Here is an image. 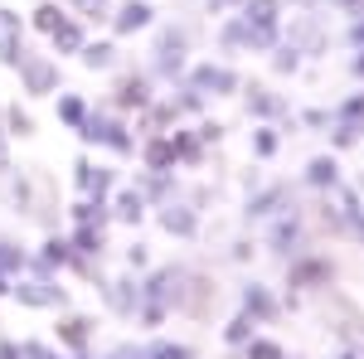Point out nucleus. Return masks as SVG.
I'll return each mask as SVG.
<instances>
[{"label":"nucleus","mask_w":364,"mask_h":359,"mask_svg":"<svg viewBox=\"0 0 364 359\" xmlns=\"http://www.w3.org/2000/svg\"><path fill=\"white\" fill-rule=\"evenodd\" d=\"M10 296L29 311H54V306H68V291L54 282V272H44V267H29V277L20 282H10Z\"/></svg>","instance_id":"obj_4"},{"label":"nucleus","mask_w":364,"mask_h":359,"mask_svg":"<svg viewBox=\"0 0 364 359\" xmlns=\"http://www.w3.org/2000/svg\"><path fill=\"white\" fill-rule=\"evenodd\" d=\"M5 132H10V136H34V117H29L20 102H10V107H5Z\"/></svg>","instance_id":"obj_39"},{"label":"nucleus","mask_w":364,"mask_h":359,"mask_svg":"<svg viewBox=\"0 0 364 359\" xmlns=\"http://www.w3.org/2000/svg\"><path fill=\"white\" fill-rule=\"evenodd\" d=\"M252 326H257V321L238 311V316H233V321H228V326H224V340H228V345H233V350H243V345H248V340H252Z\"/></svg>","instance_id":"obj_37"},{"label":"nucleus","mask_w":364,"mask_h":359,"mask_svg":"<svg viewBox=\"0 0 364 359\" xmlns=\"http://www.w3.org/2000/svg\"><path fill=\"white\" fill-rule=\"evenodd\" d=\"M68 243H73L78 257H102V252H107V233H102L97 223H78V228L68 233Z\"/></svg>","instance_id":"obj_22"},{"label":"nucleus","mask_w":364,"mask_h":359,"mask_svg":"<svg viewBox=\"0 0 364 359\" xmlns=\"http://www.w3.org/2000/svg\"><path fill=\"white\" fill-rule=\"evenodd\" d=\"M15 73H20V83H25L29 97H49V92H58V63L44 54H25L20 63H15Z\"/></svg>","instance_id":"obj_7"},{"label":"nucleus","mask_w":364,"mask_h":359,"mask_svg":"<svg viewBox=\"0 0 364 359\" xmlns=\"http://www.w3.org/2000/svg\"><path fill=\"white\" fill-rule=\"evenodd\" d=\"M5 170H10V132L0 127V175H5Z\"/></svg>","instance_id":"obj_51"},{"label":"nucleus","mask_w":364,"mask_h":359,"mask_svg":"<svg viewBox=\"0 0 364 359\" xmlns=\"http://www.w3.org/2000/svg\"><path fill=\"white\" fill-rule=\"evenodd\" d=\"M78 136H83L87 146H107L112 156H132V151H136L132 127H127L122 117H112V112H87V122L78 127Z\"/></svg>","instance_id":"obj_3"},{"label":"nucleus","mask_w":364,"mask_h":359,"mask_svg":"<svg viewBox=\"0 0 364 359\" xmlns=\"http://www.w3.org/2000/svg\"><path fill=\"white\" fill-rule=\"evenodd\" d=\"M306 185H311V190H321V194L340 185V161H336V151H331V156H316V161L306 166Z\"/></svg>","instance_id":"obj_23"},{"label":"nucleus","mask_w":364,"mask_h":359,"mask_svg":"<svg viewBox=\"0 0 364 359\" xmlns=\"http://www.w3.org/2000/svg\"><path fill=\"white\" fill-rule=\"evenodd\" d=\"M360 355H364V326H360Z\"/></svg>","instance_id":"obj_58"},{"label":"nucleus","mask_w":364,"mask_h":359,"mask_svg":"<svg viewBox=\"0 0 364 359\" xmlns=\"http://www.w3.org/2000/svg\"><path fill=\"white\" fill-rule=\"evenodd\" d=\"M107 359H146V350H136V345H117Z\"/></svg>","instance_id":"obj_52"},{"label":"nucleus","mask_w":364,"mask_h":359,"mask_svg":"<svg viewBox=\"0 0 364 359\" xmlns=\"http://www.w3.org/2000/svg\"><path fill=\"white\" fill-rule=\"evenodd\" d=\"M54 359H58V355H54Z\"/></svg>","instance_id":"obj_60"},{"label":"nucleus","mask_w":364,"mask_h":359,"mask_svg":"<svg viewBox=\"0 0 364 359\" xmlns=\"http://www.w3.org/2000/svg\"><path fill=\"white\" fill-rule=\"evenodd\" d=\"M0 359H25V355H20V345H15V340H0Z\"/></svg>","instance_id":"obj_54"},{"label":"nucleus","mask_w":364,"mask_h":359,"mask_svg":"<svg viewBox=\"0 0 364 359\" xmlns=\"http://www.w3.org/2000/svg\"><path fill=\"white\" fill-rule=\"evenodd\" d=\"M301 238H306V223H301L296 204H291V209H282L277 219H272V228H267V248L277 252V257H291V252H301Z\"/></svg>","instance_id":"obj_8"},{"label":"nucleus","mask_w":364,"mask_h":359,"mask_svg":"<svg viewBox=\"0 0 364 359\" xmlns=\"http://www.w3.org/2000/svg\"><path fill=\"white\" fill-rule=\"evenodd\" d=\"M282 34H287V44H296V49H301V54H311V58L326 54V34H321V20H316V15H296L291 25L282 29Z\"/></svg>","instance_id":"obj_15"},{"label":"nucleus","mask_w":364,"mask_h":359,"mask_svg":"<svg viewBox=\"0 0 364 359\" xmlns=\"http://www.w3.org/2000/svg\"><path fill=\"white\" fill-rule=\"evenodd\" d=\"M238 301H243V316H252L257 326H272L282 316V306H277V296L262 286V282H243V291H238Z\"/></svg>","instance_id":"obj_13"},{"label":"nucleus","mask_w":364,"mask_h":359,"mask_svg":"<svg viewBox=\"0 0 364 359\" xmlns=\"http://www.w3.org/2000/svg\"><path fill=\"white\" fill-rule=\"evenodd\" d=\"M136 190H141L146 204H151V199H156V204H166L180 185H175V170H146V175H136Z\"/></svg>","instance_id":"obj_20"},{"label":"nucleus","mask_w":364,"mask_h":359,"mask_svg":"<svg viewBox=\"0 0 364 359\" xmlns=\"http://www.w3.org/2000/svg\"><path fill=\"white\" fill-rule=\"evenodd\" d=\"M364 127L360 122H331V151H350V146H360Z\"/></svg>","instance_id":"obj_33"},{"label":"nucleus","mask_w":364,"mask_h":359,"mask_svg":"<svg viewBox=\"0 0 364 359\" xmlns=\"http://www.w3.org/2000/svg\"><path fill=\"white\" fill-rule=\"evenodd\" d=\"M238 92H243V112H248L252 122H287V117H291L287 97H277L272 87L252 83V87H238Z\"/></svg>","instance_id":"obj_9"},{"label":"nucleus","mask_w":364,"mask_h":359,"mask_svg":"<svg viewBox=\"0 0 364 359\" xmlns=\"http://www.w3.org/2000/svg\"><path fill=\"white\" fill-rule=\"evenodd\" d=\"M78 58H83V68H92V73H107V68H117V44H112V39L83 44V49H78Z\"/></svg>","instance_id":"obj_24"},{"label":"nucleus","mask_w":364,"mask_h":359,"mask_svg":"<svg viewBox=\"0 0 364 359\" xmlns=\"http://www.w3.org/2000/svg\"><path fill=\"white\" fill-rule=\"evenodd\" d=\"M156 219H161V228L175 233V238H195V233H199V209H195V204H180L175 194L156 209Z\"/></svg>","instance_id":"obj_12"},{"label":"nucleus","mask_w":364,"mask_h":359,"mask_svg":"<svg viewBox=\"0 0 364 359\" xmlns=\"http://www.w3.org/2000/svg\"><path fill=\"white\" fill-rule=\"evenodd\" d=\"M117 112H146L151 107V73H122L112 92Z\"/></svg>","instance_id":"obj_11"},{"label":"nucleus","mask_w":364,"mask_h":359,"mask_svg":"<svg viewBox=\"0 0 364 359\" xmlns=\"http://www.w3.org/2000/svg\"><path fill=\"white\" fill-rule=\"evenodd\" d=\"M97 291H102V301L112 306L117 316H136V306H141V286L132 282V277H117V282H102V277H97Z\"/></svg>","instance_id":"obj_17"},{"label":"nucleus","mask_w":364,"mask_h":359,"mask_svg":"<svg viewBox=\"0 0 364 359\" xmlns=\"http://www.w3.org/2000/svg\"><path fill=\"white\" fill-rule=\"evenodd\" d=\"M29 267V252L20 243H10V238H0V272L5 277H20Z\"/></svg>","instance_id":"obj_32"},{"label":"nucleus","mask_w":364,"mask_h":359,"mask_svg":"<svg viewBox=\"0 0 364 359\" xmlns=\"http://www.w3.org/2000/svg\"><path fill=\"white\" fill-rule=\"evenodd\" d=\"M117 190V170L112 166H92V180H87V199H107Z\"/></svg>","instance_id":"obj_36"},{"label":"nucleus","mask_w":364,"mask_h":359,"mask_svg":"<svg viewBox=\"0 0 364 359\" xmlns=\"http://www.w3.org/2000/svg\"><path fill=\"white\" fill-rule=\"evenodd\" d=\"M350 233H355V238H360V243H364V209H360V219L350 223Z\"/></svg>","instance_id":"obj_56"},{"label":"nucleus","mask_w":364,"mask_h":359,"mask_svg":"<svg viewBox=\"0 0 364 359\" xmlns=\"http://www.w3.org/2000/svg\"><path fill=\"white\" fill-rule=\"evenodd\" d=\"M73 10L87 15V20H107L112 15V0H73Z\"/></svg>","instance_id":"obj_43"},{"label":"nucleus","mask_w":364,"mask_h":359,"mask_svg":"<svg viewBox=\"0 0 364 359\" xmlns=\"http://www.w3.org/2000/svg\"><path fill=\"white\" fill-rule=\"evenodd\" d=\"M58 20H63V5H58V0H39V5H34V15H29V25L39 29V34H49Z\"/></svg>","instance_id":"obj_34"},{"label":"nucleus","mask_w":364,"mask_h":359,"mask_svg":"<svg viewBox=\"0 0 364 359\" xmlns=\"http://www.w3.org/2000/svg\"><path fill=\"white\" fill-rule=\"evenodd\" d=\"M107 20H112V34H122V39H127V34H141V29L156 25V10H151L146 0H122Z\"/></svg>","instance_id":"obj_14"},{"label":"nucleus","mask_w":364,"mask_h":359,"mask_svg":"<svg viewBox=\"0 0 364 359\" xmlns=\"http://www.w3.org/2000/svg\"><path fill=\"white\" fill-rule=\"evenodd\" d=\"M185 83L195 87V92H204V97H233V92L243 87V78H238L228 63H214V58H209V63H190V68H185Z\"/></svg>","instance_id":"obj_5"},{"label":"nucleus","mask_w":364,"mask_h":359,"mask_svg":"<svg viewBox=\"0 0 364 359\" xmlns=\"http://www.w3.org/2000/svg\"><path fill=\"white\" fill-rule=\"evenodd\" d=\"M243 39H248V29H243V20H238V15H228L224 25H219V44H224L228 54H238V49H243Z\"/></svg>","instance_id":"obj_40"},{"label":"nucleus","mask_w":364,"mask_h":359,"mask_svg":"<svg viewBox=\"0 0 364 359\" xmlns=\"http://www.w3.org/2000/svg\"><path fill=\"white\" fill-rule=\"evenodd\" d=\"M170 146H175V161L185 166H204V141L195 132H170Z\"/></svg>","instance_id":"obj_28"},{"label":"nucleus","mask_w":364,"mask_h":359,"mask_svg":"<svg viewBox=\"0 0 364 359\" xmlns=\"http://www.w3.org/2000/svg\"><path fill=\"white\" fill-rule=\"evenodd\" d=\"M331 5H336V10H345V15H360V10H364V0H331Z\"/></svg>","instance_id":"obj_53"},{"label":"nucleus","mask_w":364,"mask_h":359,"mask_svg":"<svg viewBox=\"0 0 364 359\" xmlns=\"http://www.w3.org/2000/svg\"><path fill=\"white\" fill-rule=\"evenodd\" d=\"M54 335H58V345H68V350L78 355V350L92 345V321H87V316H63L54 326Z\"/></svg>","instance_id":"obj_21"},{"label":"nucleus","mask_w":364,"mask_h":359,"mask_svg":"<svg viewBox=\"0 0 364 359\" xmlns=\"http://www.w3.org/2000/svg\"><path fill=\"white\" fill-rule=\"evenodd\" d=\"M112 209V219H122V223H141L146 219V199H141V190H117V199L107 204Z\"/></svg>","instance_id":"obj_25"},{"label":"nucleus","mask_w":364,"mask_h":359,"mask_svg":"<svg viewBox=\"0 0 364 359\" xmlns=\"http://www.w3.org/2000/svg\"><path fill=\"white\" fill-rule=\"evenodd\" d=\"M49 44H54V54H58V58H68V54H78V49L87 44V29L78 25L73 15H63V20L49 29Z\"/></svg>","instance_id":"obj_19"},{"label":"nucleus","mask_w":364,"mask_h":359,"mask_svg":"<svg viewBox=\"0 0 364 359\" xmlns=\"http://www.w3.org/2000/svg\"><path fill=\"white\" fill-rule=\"evenodd\" d=\"M141 161H146V170H175V146H170V136H151L141 146Z\"/></svg>","instance_id":"obj_27"},{"label":"nucleus","mask_w":364,"mask_h":359,"mask_svg":"<svg viewBox=\"0 0 364 359\" xmlns=\"http://www.w3.org/2000/svg\"><path fill=\"white\" fill-rule=\"evenodd\" d=\"M238 5H243V0H204L209 15H224V10H238Z\"/></svg>","instance_id":"obj_50"},{"label":"nucleus","mask_w":364,"mask_h":359,"mask_svg":"<svg viewBox=\"0 0 364 359\" xmlns=\"http://www.w3.org/2000/svg\"><path fill=\"white\" fill-rule=\"evenodd\" d=\"M282 209H291V190H287V185H262V190L248 194L243 219H248V223H262V219H277Z\"/></svg>","instance_id":"obj_10"},{"label":"nucleus","mask_w":364,"mask_h":359,"mask_svg":"<svg viewBox=\"0 0 364 359\" xmlns=\"http://www.w3.org/2000/svg\"><path fill=\"white\" fill-rule=\"evenodd\" d=\"M68 262H73V243L58 238V233H49V238L39 243V257H29V267H44V272H58V267H68Z\"/></svg>","instance_id":"obj_18"},{"label":"nucleus","mask_w":364,"mask_h":359,"mask_svg":"<svg viewBox=\"0 0 364 359\" xmlns=\"http://www.w3.org/2000/svg\"><path fill=\"white\" fill-rule=\"evenodd\" d=\"M146 359H199L195 345H175V340H156L146 345Z\"/></svg>","instance_id":"obj_35"},{"label":"nucleus","mask_w":364,"mask_h":359,"mask_svg":"<svg viewBox=\"0 0 364 359\" xmlns=\"http://www.w3.org/2000/svg\"><path fill=\"white\" fill-rule=\"evenodd\" d=\"M331 122H360L364 127V92H350L340 107H331Z\"/></svg>","instance_id":"obj_41"},{"label":"nucleus","mask_w":364,"mask_h":359,"mask_svg":"<svg viewBox=\"0 0 364 359\" xmlns=\"http://www.w3.org/2000/svg\"><path fill=\"white\" fill-rule=\"evenodd\" d=\"M336 282V262L321 257V252H291L287 262V286H301V291H316V286H331Z\"/></svg>","instance_id":"obj_6"},{"label":"nucleus","mask_w":364,"mask_h":359,"mask_svg":"<svg viewBox=\"0 0 364 359\" xmlns=\"http://www.w3.org/2000/svg\"><path fill=\"white\" fill-rule=\"evenodd\" d=\"M340 359H364V355L360 350H340Z\"/></svg>","instance_id":"obj_57"},{"label":"nucleus","mask_w":364,"mask_h":359,"mask_svg":"<svg viewBox=\"0 0 364 359\" xmlns=\"http://www.w3.org/2000/svg\"><path fill=\"white\" fill-rule=\"evenodd\" d=\"M267 54H272V73H282V78H296V73H301V49H296V44H282L277 39Z\"/></svg>","instance_id":"obj_29"},{"label":"nucleus","mask_w":364,"mask_h":359,"mask_svg":"<svg viewBox=\"0 0 364 359\" xmlns=\"http://www.w3.org/2000/svg\"><path fill=\"white\" fill-rule=\"evenodd\" d=\"M170 102H175L180 112H204V102H209V97H204V92H195V87L185 83V87H180V97H170Z\"/></svg>","instance_id":"obj_42"},{"label":"nucleus","mask_w":364,"mask_h":359,"mask_svg":"<svg viewBox=\"0 0 364 359\" xmlns=\"http://www.w3.org/2000/svg\"><path fill=\"white\" fill-rule=\"evenodd\" d=\"M87 180H92V161H87V156H78V161H73V185L87 194Z\"/></svg>","instance_id":"obj_47"},{"label":"nucleus","mask_w":364,"mask_h":359,"mask_svg":"<svg viewBox=\"0 0 364 359\" xmlns=\"http://www.w3.org/2000/svg\"><path fill=\"white\" fill-rule=\"evenodd\" d=\"M277 146H282V132L272 122H257V132H252V156H257V161H272Z\"/></svg>","instance_id":"obj_31"},{"label":"nucleus","mask_w":364,"mask_h":359,"mask_svg":"<svg viewBox=\"0 0 364 359\" xmlns=\"http://www.w3.org/2000/svg\"><path fill=\"white\" fill-rule=\"evenodd\" d=\"M5 175H10V185H5V194H10L15 214H34V185H29V175H20L15 166L5 170Z\"/></svg>","instance_id":"obj_26"},{"label":"nucleus","mask_w":364,"mask_h":359,"mask_svg":"<svg viewBox=\"0 0 364 359\" xmlns=\"http://www.w3.org/2000/svg\"><path fill=\"white\" fill-rule=\"evenodd\" d=\"M350 73L364 83V49H355V58H350Z\"/></svg>","instance_id":"obj_55"},{"label":"nucleus","mask_w":364,"mask_h":359,"mask_svg":"<svg viewBox=\"0 0 364 359\" xmlns=\"http://www.w3.org/2000/svg\"><path fill=\"white\" fill-rule=\"evenodd\" d=\"M243 359H287L277 340H267V335H252L248 345H243Z\"/></svg>","instance_id":"obj_38"},{"label":"nucleus","mask_w":364,"mask_h":359,"mask_svg":"<svg viewBox=\"0 0 364 359\" xmlns=\"http://www.w3.org/2000/svg\"><path fill=\"white\" fill-rule=\"evenodd\" d=\"M345 39H350L355 49H364V15H355V20H350V29H345Z\"/></svg>","instance_id":"obj_49"},{"label":"nucleus","mask_w":364,"mask_h":359,"mask_svg":"<svg viewBox=\"0 0 364 359\" xmlns=\"http://www.w3.org/2000/svg\"><path fill=\"white\" fill-rule=\"evenodd\" d=\"M185 68H190V29L166 25L156 34V49H151V73L175 83V78H185Z\"/></svg>","instance_id":"obj_2"},{"label":"nucleus","mask_w":364,"mask_h":359,"mask_svg":"<svg viewBox=\"0 0 364 359\" xmlns=\"http://www.w3.org/2000/svg\"><path fill=\"white\" fill-rule=\"evenodd\" d=\"M20 355H25V359H54V350H49V345H39V340H25V345H20Z\"/></svg>","instance_id":"obj_48"},{"label":"nucleus","mask_w":364,"mask_h":359,"mask_svg":"<svg viewBox=\"0 0 364 359\" xmlns=\"http://www.w3.org/2000/svg\"><path fill=\"white\" fill-rule=\"evenodd\" d=\"M238 10H243L238 20H243V29H248L243 49H248V54H267V49L282 39V0H243Z\"/></svg>","instance_id":"obj_1"},{"label":"nucleus","mask_w":364,"mask_h":359,"mask_svg":"<svg viewBox=\"0 0 364 359\" xmlns=\"http://www.w3.org/2000/svg\"><path fill=\"white\" fill-rule=\"evenodd\" d=\"M127 267H132V272H146V267H151V252H146V243H132V248H127Z\"/></svg>","instance_id":"obj_45"},{"label":"nucleus","mask_w":364,"mask_h":359,"mask_svg":"<svg viewBox=\"0 0 364 359\" xmlns=\"http://www.w3.org/2000/svg\"><path fill=\"white\" fill-rule=\"evenodd\" d=\"M195 136L204 141V146H219V141H224V127H219V122H199Z\"/></svg>","instance_id":"obj_46"},{"label":"nucleus","mask_w":364,"mask_h":359,"mask_svg":"<svg viewBox=\"0 0 364 359\" xmlns=\"http://www.w3.org/2000/svg\"><path fill=\"white\" fill-rule=\"evenodd\" d=\"M87 112H92V107H87L78 92H63V97H58V122H63L68 132H78V127H83V122H87Z\"/></svg>","instance_id":"obj_30"},{"label":"nucleus","mask_w":364,"mask_h":359,"mask_svg":"<svg viewBox=\"0 0 364 359\" xmlns=\"http://www.w3.org/2000/svg\"><path fill=\"white\" fill-rule=\"evenodd\" d=\"M301 127H311V132H326V127H331V112H326V107H306V112H301Z\"/></svg>","instance_id":"obj_44"},{"label":"nucleus","mask_w":364,"mask_h":359,"mask_svg":"<svg viewBox=\"0 0 364 359\" xmlns=\"http://www.w3.org/2000/svg\"><path fill=\"white\" fill-rule=\"evenodd\" d=\"M25 58V25H20V15L15 10H5L0 5V63L5 68H15Z\"/></svg>","instance_id":"obj_16"},{"label":"nucleus","mask_w":364,"mask_h":359,"mask_svg":"<svg viewBox=\"0 0 364 359\" xmlns=\"http://www.w3.org/2000/svg\"><path fill=\"white\" fill-rule=\"evenodd\" d=\"M291 5H316V0H291Z\"/></svg>","instance_id":"obj_59"}]
</instances>
